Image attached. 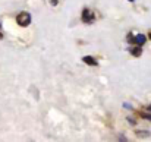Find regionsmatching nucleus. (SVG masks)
I'll return each mask as SVG.
<instances>
[{
  "mask_svg": "<svg viewBox=\"0 0 151 142\" xmlns=\"http://www.w3.org/2000/svg\"><path fill=\"white\" fill-rule=\"evenodd\" d=\"M16 22H18V25H21V27H28V25L31 24V15H29L28 12H21V13L16 16Z\"/></svg>",
  "mask_w": 151,
  "mask_h": 142,
  "instance_id": "f257e3e1",
  "label": "nucleus"
},
{
  "mask_svg": "<svg viewBox=\"0 0 151 142\" xmlns=\"http://www.w3.org/2000/svg\"><path fill=\"white\" fill-rule=\"evenodd\" d=\"M145 41H147V37L142 35V34H137L134 37V44H137V46H144Z\"/></svg>",
  "mask_w": 151,
  "mask_h": 142,
  "instance_id": "7ed1b4c3",
  "label": "nucleus"
},
{
  "mask_svg": "<svg viewBox=\"0 0 151 142\" xmlns=\"http://www.w3.org/2000/svg\"><path fill=\"white\" fill-rule=\"evenodd\" d=\"M150 38H151V32H150Z\"/></svg>",
  "mask_w": 151,
  "mask_h": 142,
  "instance_id": "9b49d317",
  "label": "nucleus"
},
{
  "mask_svg": "<svg viewBox=\"0 0 151 142\" xmlns=\"http://www.w3.org/2000/svg\"><path fill=\"white\" fill-rule=\"evenodd\" d=\"M129 1H134V0H129Z\"/></svg>",
  "mask_w": 151,
  "mask_h": 142,
  "instance_id": "ddd939ff",
  "label": "nucleus"
},
{
  "mask_svg": "<svg viewBox=\"0 0 151 142\" xmlns=\"http://www.w3.org/2000/svg\"><path fill=\"white\" fill-rule=\"evenodd\" d=\"M82 21L85 24H91L94 21V15H93V12L90 9H84L82 10Z\"/></svg>",
  "mask_w": 151,
  "mask_h": 142,
  "instance_id": "f03ea898",
  "label": "nucleus"
},
{
  "mask_svg": "<svg viewBox=\"0 0 151 142\" xmlns=\"http://www.w3.org/2000/svg\"><path fill=\"white\" fill-rule=\"evenodd\" d=\"M148 110H151V104H150V105H148Z\"/></svg>",
  "mask_w": 151,
  "mask_h": 142,
  "instance_id": "9d476101",
  "label": "nucleus"
},
{
  "mask_svg": "<svg viewBox=\"0 0 151 142\" xmlns=\"http://www.w3.org/2000/svg\"><path fill=\"white\" fill-rule=\"evenodd\" d=\"M137 135H138V136H150V132H139V131H138Z\"/></svg>",
  "mask_w": 151,
  "mask_h": 142,
  "instance_id": "423d86ee",
  "label": "nucleus"
},
{
  "mask_svg": "<svg viewBox=\"0 0 151 142\" xmlns=\"http://www.w3.org/2000/svg\"><path fill=\"white\" fill-rule=\"evenodd\" d=\"M82 60H84V63H87V65H90V66H97V65H99V62H97L94 57H91V56H85Z\"/></svg>",
  "mask_w": 151,
  "mask_h": 142,
  "instance_id": "20e7f679",
  "label": "nucleus"
},
{
  "mask_svg": "<svg viewBox=\"0 0 151 142\" xmlns=\"http://www.w3.org/2000/svg\"><path fill=\"white\" fill-rule=\"evenodd\" d=\"M57 3H59L57 0H50V4H51V6H57Z\"/></svg>",
  "mask_w": 151,
  "mask_h": 142,
  "instance_id": "6e6552de",
  "label": "nucleus"
},
{
  "mask_svg": "<svg viewBox=\"0 0 151 142\" xmlns=\"http://www.w3.org/2000/svg\"><path fill=\"white\" fill-rule=\"evenodd\" d=\"M123 107H125V108H129V110H131V108H132V107H131V105H129V104H126V103H125V104H123Z\"/></svg>",
  "mask_w": 151,
  "mask_h": 142,
  "instance_id": "1a4fd4ad",
  "label": "nucleus"
},
{
  "mask_svg": "<svg viewBox=\"0 0 151 142\" xmlns=\"http://www.w3.org/2000/svg\"><path fill=\"white\" fill-rule=\"evenodd\" d=\"M141 116H142L144 119H148V120H151V114H147V113H141Z\"/></svg>",
  "mask_w": 151,
  "mask_h": 142,
  "instance_id": "0eeeda50",
  "label": "nucleus"
},
{
  "mask_svg": "<svg viewBox=\"0 0 151 142\" xmlns=\"http://www.w3.org/2000/svg\"><path fill=\"white\" fill-rule=\"evenodd\" d=\"M131 54H134L135 57L141 56V54H142V48H141V46H137V47H132V48H131Z\"/></svg>",
  "mask_w": 151,
  "mask_h": 142,
  "instance_id": "39448f33",
  "label": "nucleus"
},
{
  "mask_svg": "<svg viewBox=\"0 0 151 142\" xmlns=\"http://www.w3.org/2000/svg\"><path fill=\"white\" fill-rule=\"evenodd\" d=\"M0 28H1V24H0Z\"/></svg>",
  "mask_w": 151,
  "mask_h": 142,
  "instance_id": "f8f14e48",
  "label": "nucleus"
}]
</instances>
